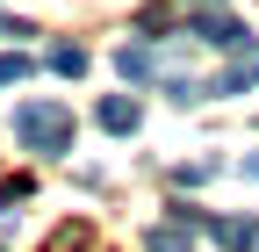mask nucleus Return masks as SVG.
<instances>
[{
	"label": "nucleus",
	"instance_id": "1",
	"mask_svg": "<svg viewBox=\"0 0 259 252\" xmlns=\"http://www.w3.org/2000/svg\"><path fill=\"white\" fill-rule=\"evenodd\" d=\"M15 144L22 151H44V159L72 151V108L65 101H22L15 108Z\"/></svg>",
	"mask_w": 259,
	"mask_h": 252
},
{
	"label": "nucleus",
	"instance_id": "2",
	"mask_svg": "<svg viewBox=\"0 0 259 252\" xmlns=\"http://www.w3.org/2000/svg\"><path fill=\"white\" fill-rule=\"evenodd\" d=\"M187 36H202V44H216V51H252V29H238L223 8H194V15H187Z\"/></svg>",
	"mask_w": 259,
	"mask_h": 252
},
{
	"label": "nucleus",
	"instance_id": "3",
	"mask_svg": "<svg viewBox=\"0 0 259 252\" xmlns=\"http://www.w3.org/2000/svg\"><path fill=\"white\" fill-rule=\"evenodd\" d=\"M209 231H216L223 252H259V224L252 216H209Z\"/></svg>",
	"mask_w": 259,
	"mask_h": 252
},
{
	"label": "nucleus",
	"instance_id": "4",
	"mask_svg": "<svg viewBox=\"0 0 259 252\" xmlns=\"http://www.w3.org/2000/svg\"><path fill=\"white\" fill-rule=\"evenodd\" d=\"M115 72H122L130 87H144V79H158V51H151V44H122V51H115Z\"/></svg>",
	"mask_w": 259,
	"mask_h": 252
},
{
	"label": "nucleus",
	"instance_id": "5",
	"mask_svg": "<svg viewBox=\"0 0 259 252\" xmlns=\"http://www.w3.org/2000/svg\"><path fill=\"white\" fill-rule=\"evenodd\" d=\"M94 115H101V130H108V137H130V130H137V101H122V94H108Z\"/></svg>",
	"mask_w": 259,
	"mask_h": 252
},
{
	"label": "nucleus",
	"instance_id": "6",
	"mask_svg": "<svg viewBox=\"0 0 259 252\" xmlns=\"http://www.w3.org/2000/svg\"><path fill=\"white\" fill-rule=\"evenodd\" d=\"M245 87H259V58H238L231 72H216V87H209V94H245Z\"/></svg>",
	"mask_w": 259,
	"mask_h": 252
},
{
	"label": "nucleus",
	"instance_id": "7",
	"mask_svg": "<svg viewBox=\"0 0 259 252\" xmlns=\"http://www.w3.org/2000/svg\"><path fill=\"white\" fill-rule=\"evenodd\" d=\"M144 252H194V245L180 224H158V231H144Z\"/></svg>",
	"mask_w": 259,
	"mask_h": 252
},
{
	"label": "nucleus",
	"instance_id": "8",
	"mask_svg": "<svg viewBox=\"0 0 259 252\" xmlns=\"http://www.w3.org/2000/svg\"><path fill=\"white\" fill-rule=\"evenodd\" d=\"M51 72L79 79V72H87V51H79V44H58V51H51Z\"/></svg>",
	"mask_w": 259,
	"mask_h": 252
},
{
	"label": "nucleus",
	"instance_id": "9",
	"mask_svg": "<svg viewBox=\"0 0 259 252\" xmlns=\"http://www.w3.org/2000/svg\"><path fill=\"white\" fill-rule=\"evenodd\" d=\"M15 79H29V58H22V51L0 58V87H15Z\"/></svg>",
	"mask_w": 259,
	"mask_h": 252
},
{
	"label": "nucleus",
	"instance_id": "10",
	"mask_svg": "<svg viewBox=\"0 0 259 252\" xmlns=\"http://www.w3.org/2000/svg\"><path fill=\"white\" fill-rule=\"evenodd\" d=\"M245 173H252V180H259V151H252V159H245Z\"/></svg>",
	"mask_w": 259,
	"mask_h": 252
},
{
	"label": "nucleus",
	"instance_id": "11",
	"mask_svg": "<svg viewBox=\"0 0 259 252\" xmlns=\"http://www.w3.org/2000/svg\"><path fill=\"white\" fill-rule=\"evenodd\" d=\"M187 8H223V0H187Z\"/></svg>",
	"mask_w": 259,
	"mask_h": 252
}]
</instances>
